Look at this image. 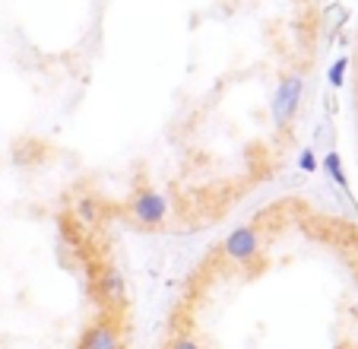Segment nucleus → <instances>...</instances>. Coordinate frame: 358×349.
<instances>
[{
	"label": "nucleus",
	"mask_w": 358,
	"mask_h": 349,
	"mask_svg": "<svg viewBox=\"0 0 358 349\" xmlns=\"http://www.w3.org/2000/svg\"><path fill=\"white\" fill-rule=\"evenodd\" d=\"M95 299L105 308H124L127 305V280L117 267H101L95 276Z\"/></svg>",
	"instance_id": "20e7f679"
},
{
	"label": "nucleus",
	"mask_w": 358,
	"mask_h": 349,
	"mask_svg": "<svg viewBox=\"0 0 358 349\" xmlns=\"http://www.w3.org/2000/svg\"><path fill=\"white\" fill-rule=\"evenodd\" d=\"M298 168H301L304 174H311V172H317L320 168V162H317V156L311 153V149H301V156H298Z\"/></svg>",
	"instance_id": "1a4fd4ad"
},
{
	"label": "nucleus",
	"mask_w": 358,
	"mask_h": 349,
	"mask_svg": "<svg viewBox=\"0 0 358 349\" xmlns=\"http://www.w3.org/2000/svg\"><path fill=\"white\" fill-rule=\"evenodd\" d=\"M320 168H324V172L330 174V182H336L343 191H349V178H345L343 156H339V153H327V156H324V162H320Z\"/></svg>",
	"instance_id": "423d86ee"
},
{
	"label": "nucleus",
	"mask_w": 358,
	"mask_h": 349,
	"mask_svg": "<svg viewBox=\"0 0 358 349\" xmlns=\"http://www.w3.org/2000/svg\"><path fill=\"white\" fill-rule=\"evenodd\" d=\"M80 349H121V330L111 317L89 324L80 336Z\"/></svg>",
	"instance_id": "39448f33"
},
{
	"label": "nucleus",
	"mask_w": 358,
	"mask_h": 349,
	"mask_svg": "<svg viewBox=\"0 0 358 349\" xmlns=\"http://www.w3.org/2000/svg\"><path fill=\"white\" fill-rule=\"evenodd\" d=\"M169 349H203V346H200V343H196L190 334H178L175 340H171V346H169Z\"/></svg>",
	"instance_id": "9d476101"
},
{
	"label": "nucleus",
	"mask_w": 358,
	"mask_h": 349,
	"mask_svg": "<svg viewBox=\"0 0 358 349\" xmlns=\"http://www.w3.org/2000/svg\"><path fill=\"white\" fill-rule=\"evenodd\" d=\"M264 248V235L257 226H238L222 238V254L231 264H248L250 257H257Z\"/></svg>",
	"instance_id": "7ed1b4c3"
},
{
	"label": "nucleus",
	"mask_w": 358,
	"mask_h": 349,
	"mask_svg": "<svg viewBox=\"0 0 358 349\" xmlns=\"http://www.w3.org/2000/svg\"><path fill=\"white\" fill-rule=\"evenodd\" d=\"M345 70H349V57H339V61H333L330 74H327V80H330L333 89H343L345 86Z\"/></svg>",
	"instance_id": "6e6552de"
},
{
	"label": "nucleus",
	"mask_w": 358,
	"mask_h": 349,
	"mask_svg": "<svg viewBox=\"0 0 358 349\" xmlns=\"http://www.w3.org/2000/svg\"><path fill=\"white\" fill-rule=\"evenodd\" d=\"M130 216H134V222L143 228H159L169 219V197L156 188L136 191L134 200H130Z\"/></svg>",
	"instance_id": "f03ea898"
},
{
	"label": "nucleus",
	"mask_w": 358,
	"mask_h": 349,
	"mask_svg": "<svg viewBox=\"0 0 358 349\" xmlns=\"http://www.w3.org/2000/svg\"><path fill=\"white\" fill-rule=\"evenodd\" d=\"M76 219L86 222V226H95L101 219V203L95 197H80L76 200Z\"/></svg>",
	"instance_id": "0eeeda50"
},
{
	"label": "nucleus",
	"mask_w": 358,
	"mask_h": 349,
	"mask_svg": "<svg viewBox=\"0 0 358 349\" xmlns=\"http://www.w3.org/2000/svg\"><path fill=\"white\" fill-rule=\"evenodd\" d=\"M301 99H304V76L301 74L279 76L276 89H273V99H270V121L276 128H289L292 118L301 108Z\"/></svg>",
	"instance_id": "f257e3e1"
}]
</instances>
